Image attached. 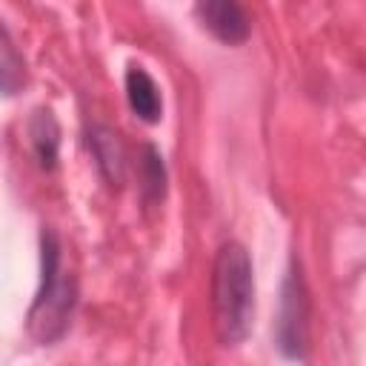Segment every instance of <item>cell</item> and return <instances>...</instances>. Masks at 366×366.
Here are the masks:
<instances>
[{
    "label": "cell",
    "instance_id": "cell-6",
    "mask_svg": "<svg viewBox=\"0 0 366 366\" xmlns=\"http://www.w3.org/2000/svg\"><path fill=\"white\" fill-rule=\"evenodd\" d=\"M29 137L37 152V160L43 169H54L57 149H60V126L49 109H37L29 120Z\"/></svg>",
    "mask_w": 366,
    "mask_h": 366
},
{
    "label": "cell",
    "instance_id": "cell-3",
    "mask_svg": "<svg viewBox=\"0 0 366 366\" xmlns=\"http://www.w3.org/2000/svg\"><path fill=\"white\" fill-rule=\"evenodd\" d=\"M277 340L283 355L300 357L309 343V292L300 277V272H289L286 286H283V312H280V326H277Z\"/></svg>",
    "mask_w": 366,
    "mask_h": 366
},
{
    "label": "cell",
    "instance_id": "cell-5",
    "mask_svg": "<svg viewBox=\"0 0 366 366\" xmlns=\"http://www.w3.org/2000/svg\"><path fill=\"white\" fill-rule=\"evenodd\" d=\"M126 100H129V109L146 123H157L163 117L160 89L143 66H129V71H126Z\"/></svg>",
    "mask_w": 366,
    "mask_h": 366
},
{
    "label": "cell",
    "instance_id": "cell-7",
    "mask_svg": "<svg viewBox=\"0 0 366 366\" xmlns=\"http://www.w3.org/2000/svg\"><path fill=\"white\" fill-rule=\"evenodd\" d=\"M89 143H92V152L97 157L100 172L112 183H120V177H123V149L117 143V134L112 129H106V126H94Z\"/></svg>",
    "mask_w": 366,
    "mask_h": 366
},
{
    "label": "cell",
    "instance_id": "cell-1",
    "mask_svg": "<svg viewBox=\"0 0 366 366\" xmlns=\"http://www.w3.org/2000/svg\"><path fill=\"white\" fill-rule=\"evenodd\" d=\"M212 323L223 346H237L254 323V269L237 240H226L212 266Z\"/></svg>",
    "mask_w": 366,
    "mask_h": 366
},
{
    "label": "cell",
    "instance_id": "cell-8",
    "mask_svg": "<svg viewBox=\"0 0 366 366\" xmlns=\"http://www.w3.org/2000/svg\"><path fill=\"white\" fill-rule=\"evenodd\" d=\"M26 83V66L17 54L9 31L0 20V94H17V89Z\"/></svg>",
    "mask_w": 366,
    "mask_h": 366
},
{
    "label": "cell",
    "instance_id": "cell-9",
    "mask_svg": "<svg viewBox=\"0 0 366 366\" xmlns=\"http://www.w3.org/2000/svg\"><path fill=\"white\" fill-rule=\"evenodd\" d=\"M163 157L154 149H146V186L154 189V197H163V183H166V172H163Z\"/></svg>",
    "mask_w": 366,
    "mask_h": 366
},
{
    "label": "cell",
    "instance_id": "cell-2",
    "mask_svg": "<svg viewBox=\"0 0 366 366\" xmlns=\"http://www.w3.org/2000/svg\"><path fill=\"white\" fill-rule=\"evenodd\" d=\"M77 289L63 269V249L51 229L40 237V292L29 309V335L37 343H54L74 312Z\"/></svg>",
    "mask_w": 366,
    "mask_h": 366
},
{
    "label": "cell",
    "instance_id": "cell-4",
    "mask_svg": "<svg viewBox=\"0 0 366 366\" xmlns=\"http://www.w3.org/2000/svg\"><path fill=\"white\" fill-rule=\"evenodd\" d=\"M194 14L203 23V29H209L226 46L246 43V37L252 31L246 11L232 0H200L194 6Z\"/></svg>",
    "mask_w": 366,
    "mask_h": 366
}]
</instances>
